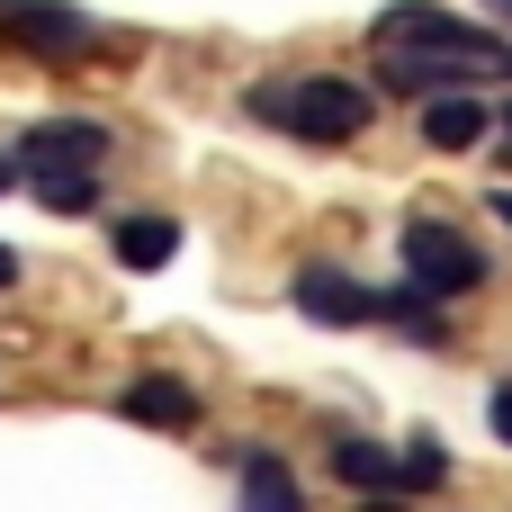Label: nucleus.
<instances>
[{
  "mask_svg": "<svg viewBox=\"0 0 512 512\" xmlns=\"http://www.w3.org/2000/svg\"><path fill=\"white\" fill-rule=\"evenodd\" d=\"M243 108L270 126V135H297V144H351L360 126H378V90L342 81V72H288V81H252Z\"/></svg>",
  "mask_w": 512,
  "mask_h": 512,
  "instance_id": "obj_1",
  "label": "nucleus"
},
{
  "mask_svg": "<svg viewBox=\"0 0 512 512\" xmlns=\"http://www.w3.org/2000/svg\"><path fill=\"white\" fill-rule=\"evenodd\" d=\"M9 279H18V252H9V243H0V288H9Z\"/></svg>",
  "mask_w": 512,
  "mask_h": 512,
  "instance_id": "obj_18",
  "label": "nucleus"
},
{
  "mask_svg": "<svg viewBox=\"0 0 512 512\" xmlns=\"http://www.w3.org/2000/svg\"><path fill=\"white\" fill-rule=\"evenodd\" d=\"M486 423H495V441H504V450H512V378H504V387H495V396H486Z\"/></svg>",
  "mask_w": 512,
  "mask_h": 512,
  "instance_id": "obj_15",
  "label": "nucleus"
},
{
  "mask_svg": "<svg viewBox=\"0 0 512 512\" xmlns=\"http://www.w3.org/2000/svg\"><path fill=\"white\" fill-rule=\"evenodd\" d=\"M108 252H117V270H162V261L180 252V225H171V216H126V225L108 234Z\"/></svg>",
  "mask_w": 512,
  "mask_h": 512,
  "instance_id": "obj_12",
  "label": "nucleus"
},
{
  "mask_svg": "<svg viewBox=\"0 0 512 512\" xmlns=\"http://www.w3.org/2000/svg\"><path fill=\"white\" fill-rule=\"evenodd\" d=\"M486 18H495V27H512V0H486Z\"/></svg>",
  "mask_w": 512,
  "mask_h": 512,
  "instance_id": "obj_19",
  "label": "nucleus"
},
{
  "mask_svg": "<svg viewBox=\"0 0 512 512\" xmlns=\"http://www.w3.org/2000/svg\"><path fill=\"white\" fill-rule=\"evenodd\" d=\"M333 477L369 504V495H414L405 486V450H378V441H360V432H333Z\"/></svg>",
  "mask_w": 512,
  "mask_h": 512,
  "instance_id": "obj_7",
  "label": "nucleus"
},
{
  "mask_svg": "<svg viewBox=\"0 0 512 512\" xmlns=\"http://www.w3.org/2000/svg\"><path fill=\"white\" fill-rule=\"evenodd\" d=\"M234 468H243V512H306L279 450H234Z\"/></svg>",
  "mask_w": 512,
  "mask_h": 512,
  "instance_id": "obj_11",
  "label": "nucleus"
},
{
  "mask_svg": "<svg viewBox=\"0 0 512 512\" xmlns=\"http://www.w3.org/2000/svg\"><path fill=\"white\" fill-rule=\"evenodd\" d=\"M486 135H495V108L477 90H432L423 99V144L432 153H477Z\"/></svg>",
  "mask_w": 512,
  "mask_h": 512,
  "instance_id": "obj_6",
  "label": "nucleus"
},
{
  "mask_svg": "<svg viewBox=\"0 0 512 512\" xmlns=\"http://www.w3.org/2000/svg\"><path fill=\"white\" fill-rule=\"evenodd\" d=\"M504 72H512V45H504Z\"/></svg>",
  "mask_w": 512,
  "mask_h": 512,
  "instance_id": "obj_21",
  "label": "nucleus"
},
{
  "mask_svg": "<svg viewBox=\"0 0 512 512\" xmlns=\"http://www.w3.org/2000/svg\"><path fill=\"white\" fill-rule=\"evenodd\" d=\"M297 315H315V324H369V288L351 279V270H333V261H315V270H297Z\"/></svg>",
  "mask_w": 512,
  "mask_h": 512,
  "instance_id": "obj_8",
  "label": "nucleus"
},
{
  "mask_svg": "<svg viewBox=\"0 0 512 512\" xmlns=\"http://www.w3.org/2000/svg\"><path fill=\"white\" fill-rule=\"evenodd\" d=\"M0 36L18 54H36V63H81V54L108 45V27L90 9H72V0H0Z\"/></svg>",
  "mask_w": 512,
  "mask_h": 512,
  "instance_id": "obj_4",
  "label": "nucleus"
},
{
  "mask_svg": "<svg viewBox=\"0 0 512 512\" xmlns=\"http://www.w3.org/2000/svg\"><path fill=\"white\" fill-rule=\"evenodd\" d=\"M369 324H396V333H405V342H423V351H441V342H450L441 297H432V288H414V279H405V288H369Z\"/></svg>",
  "mask_w": 512,
  "mask_h": 512,
  "instance_id": "obj_9",
  "label": "nucleus"
},
{
  "mask_svg": "<svg viewBox=\"0 0 512 512\" xmlns=\"http://www.w3.org/2000/svg\"><path fill=\"white\" fill-rule=\"evenodd\" d=\"M378 45L387 54H441V63H504L512 36L495 27H477V18H459V9H441V0H396V9H378Z\"/></svg>",
  "mask_w": 512,
  "mask_h": 512,
  "instance_id": "obj_2",
  "label": "nucleus"
},
{
  "mask_svg": "<svg viewBox=\"0 0 512 512\" xmlns=\"http://www.w3.org/2000/svg\"><path fill=\"white\" fill-rule=\"evenodd\" d=\"M9 153H18V180H36V171H99L108 162V126L99 117H45Z\"/></svg>",
  "mask_w": 512,
  "mask_h": 512,
  "instance_id": "obj_5",
  "label": "nucleus"
},
{
  "mask_svg": "<svg viewBox=\"0 0 512 512\" xmlns=\"http://www.w3.org/2000/svg\"><path fill=\"white\" fill-rule=\"evenodd\" d=\"M495 144H504V162H512V108H495Z\"/></svg>",
  "mask_w": 512,
  "mask_h": 512,
  "instance_id": "obj_16",
  "label": "nucleus"
},
{
  "mask_svg": "<svg viewBox=\"0 0 512 512\" xmlns=\"http://www.w3.org/2000/svg\"><path fill=\"white\" fill-rule=\"evenodd\" d=\"M405 486H414V495H432V486H450V450H441L432 432H414V441H405Z\"/></svg>",
  "mask_w": 512,
  "mask_h": 512,
  "instance_id": "obj_14",
  "label": "nucleus"
},
{
  "mask_svg": "<svg viewBox=\"0 0 512 512\" xmlns=\"http://www.w3.org/2000/svg\"><path fill=\"white\" fill-rule=\"evenodd\" d=\"M486 207H495V216H504V225H512V189H495V198H486Z\"/></svg>",
  "mask_w": 512,
  "mask_h": 512,
  "instance_id": "obj_20",
  "label": "nucleus"
},
{
  "mask_svg": "<svg viewBox=\"0 0 512 512\" xmlns=\"http://www.w3.org/2000/svg\"><path fill=\"white\" fill-rule=\"evenodd\" d=\"M117 414H126L135 432H171V441L198 432V396H189L180 378H135V387L117 396Z\"/></svg>",
  "mask_w": 512,
  "mask_h": 512,
  "instance_id": "obj_10",
  "label": "nucleus"
},
{
  "mask_svg": "<svg viewBox=\"0 0 512 512\" xmlns=\"http://www.w3.org/2000/svg\"><path fill=\"white\" fill-rule=\"evenodd\" d=\"M396 252H405V279L432 288V297H477V288H486V252H477L450 216H414V225L396 234Z\"/></svg>",
  "mask_w": 512,
  "mask_h": 512,
  "instance_id": "obj_3",
  "label": "nucleus"
},
{
  "mask_svg": "<svg viewBox=\"0 0 512 512\" xmlns=\"http://www.w3.org/2000/svg\"><path fill=\"white\" fill-rule=\"evenodd\" d=\"M9 180H18V153H9V144H0V198H9Z\"/></svg>",
  "mask_w": 512,
  "mask_h": 512,
  "instance_id": "obj_17",
  "label": "nucleus"
},
{
  "mask_svg": "<svg viewBox=\"0 0 512 512\" xmlns=\"http://www.w3.org/2000/svg\"><path fill=\"white\" fill-rule=\"evenodd\" d=\"M27 198H36L45 216H90V207H99V171H36Z\"/></svg>",
  "mask_w": 512,
  "mask_h": 512,
  "instance_id": "obj_13",
  "label": "nucleus"
}]
</instances>
